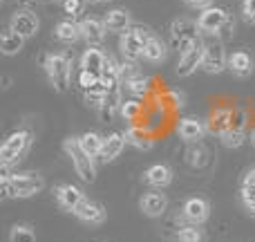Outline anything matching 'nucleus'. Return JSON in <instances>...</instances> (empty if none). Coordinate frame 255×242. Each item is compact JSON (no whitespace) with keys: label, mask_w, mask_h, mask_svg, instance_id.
Instances as JSON below:
<instances>
[{"label":"nucleus","mask_w":255,"mask_h":242,"mask_svg":"<svg viewBox=\"0 0 255 242\" xmlns=\"http://www.w3.org/2000/svg\"><path fill=\"white\" fill-rule=\"evenodd\" d=\"M54 193H56V202L61 204V209H65V211H70V213H74V209L79 207L83 200H88L83 191L74 184H61V186H56Z\"/></svg>","instance_id":"f3484780"},{"label":"nucleus","mask_w":255,"mask_h":242,"mask_svg":"<svg viewBox=\"0 0 255 242\" xmlns=\"http://www.w3.org/2000/svg\"><path fill=\"white\" fill-rule=\"evenodd\" d=\"M38 27H40L38 16H36L34 11H29V9H20V11H16L11 16V20H9V29L16 31V34L22 36L25 40L38 34Z\"/></svg>","instance_id":"9d476101"},{"label":"nucleus","mask_w":255,"mask_h":242,"mask_svg":"<svg viewBox=\"0 0 255 242\" xmlns=\"http://www.w3.org/2000/svg\"><path fill=\"white\" fill-rule=\"evenodd\" d=\"M54 36H56L61 43H67V45L83 38V36H81V25L76 20H61L54 27Z\"/></svg>","instance_id":"bb28decb"},{"label":"nucleus","mask_w":255,"mask_h":242,"mask_svg":"<svg viewBox=\"0 0 255 242\" xmlns=\"http://www.w3.org/2000/svg\"><path fill=\"white\" fill-rule=\"evenodd\" d=\"M79 25H81V36L88 40V45H99L106 40L108 27L103 20H99V18H83V20H79Z\"/></svg>","instance_id":"6ab92c4d"},{"label":"nucleus","mask_w":255,"mask_h":242,"mask_svg":"<svg viewBox=\"0 0 255 242\" xmlns=\"http://www.w3.org/2000/svg\"><path fill=\"white\" fill-rule=\"evenodd\" d=\"M63 150H65V155L70 157L72 168L76 171V175L83 182H88V184L94 182V177H97V159H92L81 148L79 137H67V139H63Z\"/></svg>","instance_id":"f03ea898"},{"label":"nucleus","mask_w":255,"mask_h":242,"mask_svg":"<svg viewBox=\"0 0 255 242\" xmlns=\"http://www.w3.org/2000/svg\"><path fill=\"white\" fill-rule=\"evenodd\" d=\"M22 47H25V38H22V36H18L16 31H11V29L2 31V36H0V52H2L4 56H16Z\"/></svg>","instance_id":"cd10ccee"},{"label":"nucleus","mask_w":255,"mask_h":242,"mask_svg":"<svg viewBox=\"0 0 255 242\" xmlns=\"http://www.w3.org/2000/svg\"><path fill=\"white\" fill-rule=\"evenodd\" d=\"M231 121H233V110H229V108H217V110L211 115V119L206 121V128L211 132H215L217 137H222L226 130H229Z\"/></svg>","instance_id":"a878e982"},{"label":"nucleus","mask_w":255,"mask_h":242,"mask_svg":"<svg viewBox=\"0 0 255 242\" xmlns=\"http://www.w3.org/2000/svg\"><path fill=\"white\" fill-rule=\"evenodd\" d=\"M2 83H4V85H2V88H4V90H7V88H9V83H11V79H9V76H4V79H2Z\"/></svg>","instance_id":"58836bf2"},{"label":"nucleus","mask_w":255,"mask_h":242,"mask_svg":"<svg viewBox=\"0 0 255 242\" xmlns=\"http://www.w3.org/2000/svg\"><path fill=\"white\" fill-rule=\"evenodd\" d=\"M83 4H85V0H63V9L67 13H72V16L83 11Z\"/></svg>","instance_id":"c9c22d12"},{"label":"nucleus","mask_w":255,"mask_h":242,"mask_svg":"<svg viewBox=\"0 0 255 242\" xmlns=\"http://www.w3.org/2000/svg\"><path fill=\"white\" fill-rule=\"evenodd\" d=\"M148 38H150V31L145 27H130L128 31H124L119 38V49L126 61L134 63L139 58H143V49Z\"/></svg>","instance_id":"39448f33"},{"label":"nucleus","mask_w":255,"mask_h":242,"mask_svg":"<svg viewBox=\"0 0 255 242\" xmlns=\"http://www.w3.org/2000/svg\"><path fill=\"white\" fill-rule=\"evenodd\" d=\"M177 240L179 242H204V234L197 225H188L177 231Z\"/></svg>","instance_id":"2f4dec72"},{"label":"nucleus","mask_w":255,"mask_h":242,"mask_svg":"<svg viewBox=\"0 0 255 242\" xmlns=\"http://www.w3.org/2000/svg\"><path fill=\"white\" fill-rule=\"evenodd\" d=\"M251 144H253V148H255V130L251 132Z\"/></svg>","instance_id":"ea45409f"},{"label":"nucleus","mask_w":255,"mask_h":242,"mask_svg":"<svg viewBox=\"0 0 255 242\" xmlns=\"http://www.w3.org/2000/svg\"><path fill=\"white\" fill-rule=\"evenodd\" d=\"M126 90L130 94H134V97H143V94L150 92V85H152V81L148 79V76H141V74H134L132 79L126 81Z\"/></svg>","instance_id":"c756f323"},{"label":"nucleus","mask_w":255,"mask_h":242,"mask_svg":"<svg viewBox=\"0 0 255 242\" xmlns=\"http://www.w3.org/2000/svg\"><path fill=\"white\" fill-rule=\"evenodd\" d=\"M119 115L124 117L126 121H134L136 117L141 115V103L136 101V99H130V101H124V103H121V110H119Z\"/></svg>","instance_id":"473e14b6"},{"label":"nucleus","mask_w":255,"mask_h":242,"mask_svg":"<svg viewBox=\"0 0 255 242\" xmlns=\"http://www.w3.org/2000/svg\"><path fill=\"white\" fill-rule=\"evenodd\" d=\"M103 139H106V137H101L99 132H83V135L79 137L81 148H83L92 159H99V157H101Z\"/></svg>","instance_id":"c85d7f7f"},{"label":"nucleus","mask_w":255,"mask_h":242,"mask_svg":"<svg viewBox=\"0 0 255 242\" xmlns=\"http://www.w3.org/2000/svg\"><path fill=\"white\" fill-rule=\"evenodd\" d=\"M220 139L226 148H240V146L247 141V115H244V112L235 115L233 112V121H231L229 130H226Z\"/></svg>","instance_id":"9b49d317"},{"label":"nucleus","mask_w":255,"mask_h":242,"mask_svg":"<svg viewBox=\"0 0 255 242\" xmlns=\"http://www.w3.org/2000/svg\"><path fill=\"white\" fill-rule=\"evenodd\" d=\"M204 47H206V45L199 40L197 45H193L190 49L179 54V61H177V76H179V79H188V76H193L195 72L202 67Z\"/></svg>","instance_id":"1a4fd4ad"},{"label":"nucleus","mask_w":255,"mask_h":242,"mask_svg":"<svg viewBox=\"0 0 255 242\" xmlns=\"http://www.w3.org/2000/svg\"><path fill=\"white\" fill-rule=\"evenodd\" d=\"M199 34H202L199 25L195 20H188V18H177L170 25V43L175 49H179V54L197 45Z\"/></svg>","instance_id":"20e7f679"},{"label":"nucleus","mask_w":255,"mask_h":242,"mask_svg":"<svg viewBox=\"0 0 255 242\" xmlns=\"http://www.w3.org/2000/svg\"><path fill=\"white\" fill-rule=\"evenodd\" d=\"M197 25H199V29H202V34L222 36L229 27H233V22H231L229 11H226V9L215 7V4H213V7L204 9V11L199 13Z\"/></svg>","instance_id":"423d86ee"},{"label":"nucleus","mask_w":255,"mask_h":242,"mask_svg":"<svg viewBox=\"0 0 255 242\" xmlns=\"http://www.w3.org/2000/svg\"><path fill=\"white\" fill-rule=\"evenodd\" d=\"M186 7L190 9H199V11H204V9L213 7V0H184Z\"/></svg>","instance_id":"e433bc0d"},{"label":"nucleus","mask_w":255,"mask_h":242,"mask_svg":"<svg viewBox=\"0 0 255 242\" xmlns=\"http://www.w3.org/2000/svg\"><path fill=\"white\" fill-rule=\"evenodd\" d=\"M101 79V76H97V74H92V72H85V70H81V74H79V85L83 90H90L97 81Z\"/></svg>","instance_id":"72a5a7b5"},{"label":"nucleus","mask_w":255,"mask_h":242,"mask_svg":"<svg viewBox=\"0 0 255 242\" xmlns=\"http://www.w3.org/2000/svg\"><path fill=\"white\" fill-rule=\"evenodd\" d=\"M163 103H170L172 108H181L184 106V94H177V92H168Z\"/></svg>","instance_id":"4c0bfd02"},{"label":"nucleus","mask_w":255,"mask_h":242,"mask_svg":"<svg viewBox=\"0 0 255 242\" xmlns=\"http://www.w3.org/2000/svg\"><path fill=\"white\" fill-rule=\"evenodd\" d=\"M9 242H36V234L29 225H13L9 231Z\"/></svg>","instance_id":"7c9ffc66"},{"label":"nucleus","mask_w":255,"mask_h":242,"mask_svg":"<svg viewBox=\"0 0 255 242\" xmlns=\"http://www.w3.org/2000/svg\"><path fill=\"white\" fill-rule=\"evenodd\" d=\"M253 70H255V63H253L251 54L244 52V49H238V52H233L229 56V72L235 74L238 79H247V76H251Z\"/></svg>","instance_id":"aec40b11"},{"label":"nucleus","mask_w":255,"mask_h":242,"mask_svg":"<svg viewBox=\"0 0 255 242\" xmlns=\"http://www.w3.org/2000/svg\"><path fill=\"white\" fill-rule=\"evenodd\" d=\"M202 70L206 72V74H222L224 70H229V54H226L222 40L208 43L206 47H204Z\"/></svg>","instance_id":"6e6552de"},{"label":"nucleus","mask_w":255,"mask_h":242,"mask_svg":"<svg viewBox=\"0 0 255 242\" xmlns=\"http://www.w3.org/2000/svg\"><path fill=\"white\" fill-rule=\"evenodd\" d=\"M206 130H208L206 121L195 119V117H186V119H181L179 126H177V135L184 141H199L206 135Z\"/></svg>","instance_id":"4be33fe9"},{"label":"nucleus","mask_w":255,"mask_h":242,"mask_svg":"<svg viewBox=\"0 0 255 242\" xmlns=\"http://www.w3.org/2000/svg\"><path fill=\"white\" fill-rule=\"evenodd\" d=\"M106 209L103 204L94 202V200H83L79 207L74 209V218L81 220L83 225H103L106 222Z\"/></svg>","instance_id":"ddd939ff"},{"label":"nucleus","mask_w":255,"mask_h":242,"mask_svg":"<svg viewBox=\"0 0 255 242\" xmlns=\"http://www.w3.org/2000/svg\"><path fill=\"white\" fill-rule=\"evenodd\" d=\"M139 209L148 218H161L168 211V198L161 191H150L139 200Z\"/></svg>","instance_id":"4468645a"},{"label":"nucleus","mask_w":255,"mask_h":242,"mask_svg":"<svg viewBox=\"0 0 255 242\" xmlns=\"http://www.w3.org/2000/svg\"><path fill=\"white\" fill-rule=\"evenodd\" d=\"M184 218L190 222V225H204V222L211 218V204L204 198H188L184 202V209H181Z\"/></svg>","instance_id":"f8f14e48"},{"label":"nucleus","mask_w":255,"mask_h":242,"mask_svg":"<svg viewBox=\"0 0 255 242\" xmlns=\"http://www.w3.org/2000/svg\"><path fill=\"white\" fill-rule=\"evenodd\" d=\"M31 148V132L16 130L2 141L0 146V168H11L20 162Z\"/></svg>","instance_id":"7ed1b4c3"},{"label":"nucleus","mask_w":255,"mask_h":242,"mask_svg":"<svg viewBox=\"0 0 255 242\" xmlns=\"http://www.w3.org/2000/svg\"><path fill=\"white\" fill-rule=\"evenodd\" d=\"M103 22H106L108 31H112V34H124V31L130 29L132 18L126 9H112V11H108V16Z\"/></svg>","instance_id":"393cba45"},{"label":"nucleus","mask_w":255,"mask_h":242,"mask_svg":"<svg viewBox=\"0 0 255 242\" xmlns=\"http://www.w3.org/2000/svg\"><path fill=\"white\" fill-rule=\"evenodd\" d=\"M45 189V180L34 173H20V175H11V198L16 200H27L38 195Z\"/></svg>","instance_id":"0eeeda50"},{"label":"nucleus","mask_w":255,"mask_h":242,"mask_svg":"<svg viewBox=\"0 0 255 242\" xmlns=\"http://www.w3.org/2000/svg\"><path fill=\"white\" fill-rule=\"evenodd\" d=\"M124 135H126L128 144L136 150H152V146H154V137L148 130H143V128L132 126V128H128Z\"/></svg>","instance_id":"b1692460"},{"label":"nucleus","mask_w":255,"mask_h":242,"mask_svg":"<svg viewBox=\"0 0 255 242\" xmlns=\"http://www.w3.org/2000/svg\"><path fill=\"white\" fill-rule=\"evenodd\" d=\"M108 58H110V56H106V54H103L99 47L88 45V49H85L83 56H81V70L92 72V74L101 76L103 70H106V65H108Z\"/></svg>","instance_id":"a211bd4d"},{"label":"nucleus","mask_w":255,"mask_h":242,"mask_svg":"<svg viewBox=\"0 0 255 242\" xmlns=\"http://www.w3.org/2000/svg\"><path fill=\"white\" fill-rule=\"evenodd\" d=\"M168 56V47L166 43H163L159 36H152L150 34L148 43H145V49H143V61L152 63V65H157V63H163Z\"/></svg>","instance_id":"5701e85b"},{"label":"nucleus","mask_w":255,"mask_h":242,"mask_svg":"<svg viewBox=\"0 0 255 242\" xmlns=\"http://www.w3.org/2000/svg\"><path fill=\"white\" fill-rule=\"evenodd\" d=\"M45 74L47 81L56 92H65L72 83V58L65 52H56V54H47L45 56Z\"/></svg>","instance_id":"f257e3e1"},{"label":"nucleus","mask_w":255,"mask_h":242,"mask_svg":"<svg viewBox=\"0 0 255 242\" xmlns=\"http://www.w3.org/2000/svg\"><path fill=\"white\" fill-rule=\"evenodd\" d=\"M172 177H175V173H172V168L166 166V164H152V166L143 173V182L148 186H152L154 191H163L166 186H170Z\"/></svg>","instance_id":"2eb2a0df"},{"label":"nucleus","mask_w":255,"mask_h":242,"mask_svg":"<svg viewBox=\"0 0 255 242\" xmlns=\"http://www.w3.org/2000/svg\"><path fill=\"white\" fill-rule=\"evenodd\" d=\"M126 144H128L126 135H121V132H112V135H108L106 139H103V150H101V157H99V162H101V164L115 162L117 157H121Z\"/></svg>","instance_id":"412c9836"},{"label":"nucleus","mask_w":255,"mask_h":242,"mask_svg":"<svg viewBox=\"0 0 255 242\" xmlns=\"http://www.w3.org/2000/svg\"><path fill=\"white\" fill-rule=\"evenodd\" d=\"M240 202L244 211L255 218V166H251L240 180Z\"/></svg>","instance_id":"dca6fc26"},{"label":"nucleus","mask_w":255,"mask_h":242,"mask_svg":"<svg viewBox=\"0 0 255 242\" xmlns=\"http://www.w3.org/2000/svg\"><path fill=\"white\" fill-rule=\"evenodd\" d=\"M242 13L244 20L255 25V0H242Z\"/></svg>","instance_id":"f704fd0d"}]
</instances>
